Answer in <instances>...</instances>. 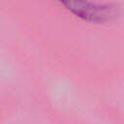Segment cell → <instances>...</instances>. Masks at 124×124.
I'll list each match as a JSON object with an SVG mask.
<instances>
[{
  "instance_id": "1",
  "label": "cell",
  "mask_w": 124,
  "mask_h": 124,
  "mask_svg": "<svg viewBox=\"0 0 124 124\" xmlns=\"http://www.w3.org/2000/svg\"><path fill=\"white\" fill-rule=\"evenodd\" d=\"M78 17L95 23H104L119 16V8L114 4H96L88 0H58Z\"/></svg>"
}]
</instances>
